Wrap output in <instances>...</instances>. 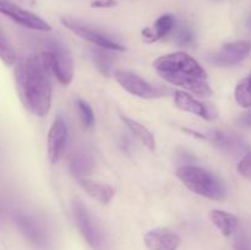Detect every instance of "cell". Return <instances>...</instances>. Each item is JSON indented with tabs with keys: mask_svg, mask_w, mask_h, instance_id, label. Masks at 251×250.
<instances>
[{
	"mask_svg": "<svg viewBox=\"0 0 251 250\" xmlns=\"http://www.w3.org/2000/svg\"><path fill=\"white\" fill-rule=\"evenodd\" d=\"M51 74L64 86L70 85L75 74L74 59L65 44L59 41H48L47 49L43 51Z\"/></svg>",
	"mask_w": 251,
	"mask_h": 250,
	"instance_id": "cell-5",
	"label": "cell"
},
{
	"mask_svg": "<svg viewBox=\"0 0 251 250\" xmlns=\"http://www.w3.org/2000/svg\"><path fill=\"white\" fill-rule=\"evenodd\" d=\"M251 51V42L235 41L226 43L212 54H208L207 61L218 68H230L242 63Z\"/></svg>",
	"mask_w": 251,
	"mask_h": 250,
	"instance_id": "cell-8",
	"label": "cell"
},
{
	"mask_svg": "<svg viewBox=\"0 0 251 250\" xmlns=\"http://www.w3.org/2000/svg\"><path fill=\"white\" fill-rule=\"evenodd\" d=\"M237 123L242 126H247V127H251V109L249 112L244 113V114L240 115L239 118L237 119Z\"/></svg>",
	"mask_w": 251,
	"mask_h": 250,
	"instance_id": "cell-28",
	"label": "cell"
},
{
	"mask_svg": "<svg viewBox=\"0 0 251 250\" xmlns=\"http://www.w3.org/2000/svg\"><path fill=\"white\" fill-rule=\"evenodd\" d=\"M68 140V126L61 117H56L47 136V153L51 164L58 163Z\"/></svg>",
	"mask_w": 251,
	"mask_h": 250,
	"instance_id": "cell-10",
	"label": "cell"
},
{
	"mask_svg": "<svg viewBox=\"0 0 251 250\" xmlns=\"http://www.w3.org/2000/svg\"><path fill=\"white\" fill-rule=\"evenodd\" d=\"M95 168V158L87 150H76L69 159V171L77 179L87 178Z\"/></svg>",
	"mask_w": 251,
	"mask_h": 250,
	"instance_id": "cell-14",
	"label": "cell"
},
{
	"mask_svg": "<svg viewBox=\"0 0 251 250\" xmlns=\"http://www.w3.org/2000/svg\"><path fill=\"white\" fill-rule=\"evenodd\" d=\"M210 218L218 230L226 237L234 234L238 230V218L232 213L222 210H212Z\"/></svg>",
	"mask_w": 251,
	"mask_h": 250,
	"instance_id": "cell-18",
	"label": "cell"
},
{
	"mask_svg": "<svg viewBox=\"0 0 251 250\" xmlns=\"http://www.w3.org/2000/svg\"><path fill=\"white\" fill-rule=\"evenodd\" d=\"M179 180L194 194L210 199L223 200L227 195L225 183L216 174L198 166H180L176 169Z\"/></svg>",
	"mask_w": 251,
	"mask_h": 250,
	"instance_id": "cell-3",
	"label": "cell"
},
{
	"mask_svg": "<svg viewBox=\"0 0 251 250\" xmlns=\"http://www.w3.org/2000/svg\"><path fill=\"white\" fill-rule=\"evenodd\" d=\"M110 51L112 50L100 48V47H96L95 49L91 50V56H92L93 63L97 66L98 70L105 76L110 75V71H112L113 65H114V58L110 54Z\"/></svg>",
	"mask_w": 251,
	"mask_h": 250,
	"instance_id": "cell-19",
	"label": "cell"
},
{
	"mask_svg": "<svg viewBox=\"0 0 251 250\" xmlns=\"http://www.w3.org/2000/svg\"><path fill=\"white\" fill-rule=\"evenodd\" d=\"M144 242L149 250H178L180 238L169 228H156L145 234Z\"/></svg>",
	"mask_w": 251,
	"mask_h": 250,
	"instance_id": "cell-11",
	"label": "cell"
},
{
	"mask_svg": "<svg viewBox=\"0 0 251 250\" xmlns=\"http://www.w3.org/2000/svg\"><path fill=\"white\" fill-rule=\"evenodd\" d=\"M212 1H220V0H212Z\"/></svg>",
	"mask_w": 251,
	"mask_h": 250,
	"instance_id": "cell-30",
	"label": "cell"
},
{
	"mask_svg": "<svg viewBox=\"0 0 251 250\" xmlns=\"http://www.w3.org/2000/svg\"><path fill=\"white\" fill-rule=\"evenodd\" d=\"M173 100L176 107L183 112L198 115L206 120H211L216 117L208 105H206L205 103L199 100L194 96L189 95L185 91H176L173 95Z\"/></svg>",
	"mask_w": 251,
	"mask_h": 250,
	"instance_id": "cell-13",
	"label": "cell"
},
{
	"mask_svg": "<svg viewBox=\"0 0 251 250\" xmlns=\"http://www.w3.org/2000/svg\"><path fill=\"white\" fill-rule=\"evenodd\" d=\"M76 107H77L78 115H80V119L82 122L83 126L85 127H92L95 125V113H93L92 108L88 104L87 102H85L81 98L76 100Z\"/></svg>",
	"mask_w": 251,
	"mask_h": 250,
	"instance_id": "cell-24",
	"label": "cell"
},
{
	"mask_svg": "<svg viewBox=\"0 0 251 250\" xmlns=\"http://www.w3.org/2000/svg\"><path fill=\"white\" fill-rule=\"evenodd\" d=\"M78 184H80V186L83 189L85 193H87L88 195H90L91 198L95 199V200L100 201V203L107 205V203H109L110 201H112V199L114 198V188L108 185V184L91 180V179L88 178L78 179Z\"/></svg>",
	"mask_w": 251,
	"mask_h": 250,
	"instance_id": "cell-16",
	"label": "cell"
},
{
	"mask_svg": "<svg viewBox=\"0 0 251 250\" xmlns=\"http://www.w3.org/2000/svg\"><path fill=\"white\" fill-rule=\"evenodd\" d=\"M15 85L22 105L36 117H46L51 107V71L43 53L32 54L15 65Z\"/></svg>",
	"mask_w": 251,
	"mask_h": 250,
	"instance_id": "cell-1",
	"label": "cell"
},
{
	"mask_svg": "<svg viewBox=\"0 0 251 250\" xmlns=\"http://www.w3.org/2000/svg\"><path fill=\"white\" fill-rule=\"evenodd\" d=\"M119 117L122 119V122L125 124V126L129 129V131L141 142L142 146L149 149L150 151H154L156 150V140H154L152 132L146 126H144L141 123L136 122V120L131 119V118L126 117L124 114H120Z\"/></svg>",
	"mask_w": 251,
	"mask_h": 250,
	"instance_id": "cell-17",
	"label": "cell"
},
{
	"mask_svg": "<svg viewBox=\"0 0 251 250\" xmlns=\"http://www.w3.org/2000/svg\"><path fill=\"white\" fill-rule=\"evenodd\" d=\"M60 21L61 24L69 29V31L75 33L76 36L81 37V38L85 39V41L95 44L96 47L108 49V50H112V51L125 50V47L123 46L122 43L115 41L113 37L108 36L107 33L102 32L100 29L95 28V27L90 26V25L83 24V22L78 21V20L76 19H73V17L63 16L60 19Z\"/></svg>",
	"mask_w": 251,
	"mask_h": 250,
	"instance_id": "cell-6",
	"label": "cell"
},
{
	"mask_svg": "<svg viewBox=\"0 0 251 250\" xmlns=\"http://www.w3.org/2000/svg\"><path fill=\"white\" fill-rule=\"evenodd\" d=\"M153 68L163 80L184 88L199 97H210L213 91L207 81V73L195 58L185 51L166 54L153 61Z\"/></svg>",
	"mask_w": 251,
	"mask_h": 250,
	"instance_id": "cell-2",
	"label": "cell"
},
{
	"mask_svg": "<svg viewBox=\"0 0 251 250\" xmlns=\"http://www.w3.org/2000/svg\"><path fill=\"white\" fill-rule=\"evenodd\" d=\"M234 97L240 107L251 108V73L238 82Z\"/></svg>",
	"mask_w": 251,
	"mask_h": 250,
	"instance_id": "cell-21",
	"label": "cell"
},
{
	"mask_svg": "<svg viewBox=\"0 0 251 250\" xmlns=\"http://www.w3.org/2000/svg\"><path fill=\"white\" fill-rule=\"evenodd\" d=\"M0 60L7 66L16 64V51L1 27H0Z\"/></svg>",
	"mask_w": 251,
	"mask_h": 250,
	"instance_id": "cell-22",
	"label": "cell"
},
{
	"mask_svg": "<svg viewBox=\"0 0 251 250\" xmlns=\"http://www.w3.org/2000/svg\"><path fill=\"white\" fill-rule=\"evenodd\" d=\"M24 225V232L34 244H37L41 248H47L48 245V238H47L46 230L42 227H39L33 221L25 220L21 222Z\"/></svg>",
	"mask_w": 251,
	"mask_h": 250,
	"instance_id": "cell-20",
	"label": "cell"
},
{
	"mask_svg": "<svg viewBox=\"0 0 251 250\" xmlns=\"http://www.w3.org/2000/svg\"><path fill=\"white\" fill-rule=\"evenodd\" d=\"M173 32V41L174 43L178 44L180 47L190 46L194 41H195V34H194L193 29L186 25H178L174 26L172 29Z\"/></svg>",
	"mask_w": 251,
	"mask_h": 250,
	"instance_id": "cell-23",
	"label": "cell"
},
{
	"mask_svg": "<svg viewBox=\"0 0 251 250\" xmlns=\"http://www.w3.org/2000/svg\"><path fill=\"white\" fill-rule=\"evenodd\" d=\"M174 26H176V19H174L173 15H162L154 21L153 26L142 29L144 41L146 43H153V42L159 41V39L168 36L172 29L174 28Z\"/></svg>",
	"mask_w": 251,
	"mask_h": 250,
	"instance_id": "cell-15",
	"label": "cell"
},
{
	"mask_svg": "<svg viewBox=\"0 0 251 250\" xmlns=\"http://www.w3.org/2000/svg\"><path fill=\"white\" fill-rule=\"evenodd\" d=\"M248 26H249V28L251 29V16H250V19L248 20Z\"/></svg>",
	"mask_w": 251,
	"mask_h": 250,
	"instance_id": "cell-29",
	"label": "cell"
},
{
	"mask_svg": "<svg viewBox=\"0 0 251 250\" xmlns=\"http://www.w3.org/2000/svg\"><path fill=\"white\" fill-rule=\"evenodd\" d=\"M233 250H251V239L247 233L243 230L235 232Z\"/></svg>",
	"mask_w": 251,
	"mask_h": 250,
	"instance_id": "cell-25",
	"label": "cell"
},
{
	"mask_svg": "<svg viewBox=\"0 0 251 250\" xmlns=\"http://www.w3.org/2000/svg\"><path fill=\"white\" fill-rule=\"evenodd\" d=\"M115 80L126 92L136 96V97L144 98V100H154L166 96L169 90L159 86H154L142 78L141 76L136 75L135 73L127 70H115Z\"/></svg>",
	"mask_w": 251,
	"mask_h": 250,
	"instance_id": "cell-7",
	"label": "cell"
},
{
	"mask_svg": "<svg viewBox=\"0 0 251 250\" xmlns=\"http://www.w3.org/2000/svg\"><path fill=\"white\" fill-rule=\"evenodd\" d=\"M0 14L5 15L14 22H16L17 25L26 27V28L42 32H48L51 29L50 25L44 21L43 19L37 16L33 12L22 9L14 2L7 1V0H0Z\"/></svg>",
	"mask_w": 251,
	"mask_h": 250,
	"instance_id": "cell-9",
	"label": "cell"
},
{
	"mask_svg": "<svg viewBox=\"0 0 251 250\" xmlns=\"http://www.w3.org/2000/svg\"><path fill=\"white\" fill-rule=\"evenodd\" d=\"M92 9H112L118 5L117 0H92L91 1Z\"/></svg>",
	"mask_w": 251,
	"mask_h": 250,
	"instance_id": "cell-27",
	"label": "cell"
},
{
	"mask_svg": "<svg viewBox=\"0 0 251 250\" xmlns=\"http://www.w3.org/2000/svg\"><path fill=\"white\" fill-rule=\"evenodd\" d=\"M73 215L77 229L93 250H112V244L105 230L85 203L77 199L73 201Z\"/></svg>",
	"mask_w": 251,
	"mask_h": 250,
	"instance_id": "cell-4",
	"label": "cell"
},
{
	"mask_svg": "<svg viewBox=\"0 0 251 250\" xmlns=\"http://www.w3.org/2000/svg\"><path fill=\"white\" fill-rule=\"evenodd\" d=\"M238 172L242 174L244 178L251 179V151L247 152L238 164Z\"/></svg>",
	"mask_w": 251,
	"mask_h": 250,
	"instance_id": "cell-26",
	"label": "cell"
},
{
	"mask_svg": "<svg viewBox=\"0 0 251 250\" xmlns=\"http://www.w3.org/2000/svg\"><path fill=\"white\" fill-rule=\"evenodd\" d=\"M211 141L215 144L216 147L221 150L223 153L228 156H238L242 154L244 156L247 152V144L239 135L230 131H223V130H215L210 134Z\"/></svg>",
	"mask_w": 251,
	"mask_h": 250,
	"instance_id": "cell-12",
	"label": "cell"
}]
</instances>
